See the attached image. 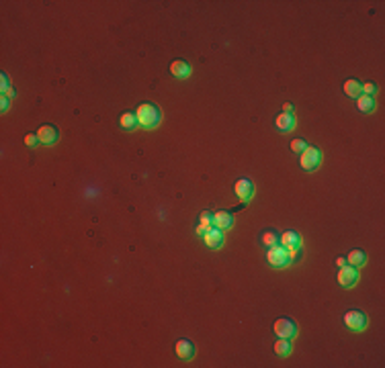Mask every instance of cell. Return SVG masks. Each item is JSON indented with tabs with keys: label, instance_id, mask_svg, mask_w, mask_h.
Masks as SVG:
<instances>
[{
	"label": "cell",
	"instance_id": "cell-1",
	"mask_svg": "<svg viewBox=\"0 0 385 368\" xmlns=\"http://www.w3.org/2000/svg\"><path fill=\"white\" fill-rule=\"evenodd\" d=\"M135 117H137V123H140L142 127L152 129L160 123V119H162V113H160V109L154 102H142L135 111Z\"/></svg>",
	"mask_w": 385,
	"mask_h": 368
},
{
	"label": "cell",
	"instance_id": "cell-2",
	"mask_svg": "<svg viewBox=\"0 0 385 368\" xmlns=\"http://www.w3.org/2000/svg\"><path fill=\"white\" fill-rule=\"evenodd\" d=\"M320 162H322V152H320V147L307 145L301 152V160H299V164H301V168L305 172H314L320 166Z\"/></svg>",
	"mask_w": 385,
	"mask_h": 368
},
{
	"label": "cell",
	"instance_id": "cell-3",
	"mask_svg": "<svg viewBox=\"0 0 385 368\" xmlns=\"http://www.w3.org/2000/svg\"><path fill=\"white\" fill-rule=\"evenodd\" d=\"M344 325L350 331H363L367 328V315L361 309H348L344 313Z\"/></svg>",
	"mask_w": 385,
	"mask_h": 368
},
{
	"label": "cell",
	"instance_id": "cell-4",
	"mask_svg": "<svg viewBox=\"0 0 385 368\" xmlns=\"http://www.w3.org/2000/svg\"><path fill=\"white\" fill-rule=\"evenodd\" d=\"M273 331L279 335V338H287V340H293L297 335V323L289 317H281L277 319L273 325Z\"/></svg>",
	"mask_w": 385,
	"mask_h": 368
},
{
	"label": "cell",
	"instance_id": "cell-5",
	"mask_svg": "<svg viewBox=\"0 0 385 368\" xmlns=\"http://www.w3.org/2000/svg\"><path fill=\"white\" fill-rule=\"evenodd\" d=\"M266 260H269V264L273 268H285L289 266V252L283 248V246H275L269 250V254H266Z\"/></svg>",
	"mask_w": 385,
	"mask_h": 368
},
{
	"label": "cell",
	"instance_id": "cell-6",
	"mask_svg": "<svg viewBox=\"0 0 385 368\" xmlns=\"http://www.w3.org/2000/svg\"><path fill=\"white\" fill-rule=\"evenodd\" d=\"M359 280V270L355 266H342L338 268V285L344 287V289H350L355 287Z\"/></svg>",
	"mask_w": 385,
	"mask_h": 368
},
{
	"label": "cell",
	"instance_id": "cell-7",
	"mask_svg": "<svg viewBox=\"0 0 385 368\" xmlns=\"http://www.w3.org/2000/svg\"><path fill=\"white\" fill-rule=\"evenodd\" d=\"M236 194H238V198L246 205L252 198V194H254V184H252V180H248V178H240V180H236Z\"/></svg>",
	"mask_w": 385,
	"mask_h": 368
},
{
	"label": "cell",
	"instance_id": "cell-8",
	"mask_svg": "<svg viewBox=\"0 0 385 368\" xmlns=\"http://www.w3.org/2000/svg\"><path fill=\"white\" fill-rule=\"evenodd\" d=\"M174 352L180 360H191L192 356H195V344L189 340H178L174 344Z\"/></svg>",
	"mask_w": 385,
	"mask_h": 368
},
{
	"label": "cell",
	"instance_id": "cell-9",
	"mask_svg": "<svg viewBox=\"0 0 385 368\" xmlns=\"http://www.w3.org/2000/svg\"><path fill=\"white\" fill-rule=\"evenodd\" d=\"M279 244H281L285 250L301 248V237H299V233H297V231L289 229V231H285L283 235H279Z\"/></svg>",
	"mask_w": 385,
	"mask_h": 368
},
{
	"label": "cell",
	"instance_id": "cell-10",
	"mask_svg": "<svg viewBox=\"0 0 385 368\" xmlns=\"http://www.w3.org/2000/svg\"><path fill=\"white\" fill-rule=\"evenodd\" d=\"M58 129L53 127V125H41L39 127V131H37V137H39V141L41 143H45V145H49V143H56L58 141Z\"/></svg>",
	"mask_w": 385,
	"mask_h": 368
},
{
	"label": "cell",
	"instance_id": "cell-11",
	"mask_svg": "<svg viewBox=\"0 0 385 368\" xmlns=\"http://www.w3.org/2000/svg\"><path fill=\"white\" fill-rule=\"evenodd\" d=\"M203 239H205V244L211 248V250H217V248H221V244H223V231L221 229H209V233L207 235H203Z\"/></svg>",
	"mask_w": 385,
	"mask_h": 368
},
{
	"label": "cell",
	"instance_id": "cell-12",
	"mask_svg": "<svg viewBox=\"0 0 385 368\" xmlns=\"http://www.w3.org/2000/svg\"><path fill=\"white\" fill-rule=\"evenodd\" d=\"M275 127L279 129V131H291V129L295 127V119H293V115H289V113H281L279 117L275 119Z\"/></svg>",
	"mask_w": 385,
	"mask_h": 368
},
{
	"label": "cell",
	"instance_id": "cell-13",
	"mask_svg": "<svg viewBox=\"0 0 385 368\" xmlns=\"http://www.w3.org/2000/svg\"><path fill=\"white\" fill-rule=\"evenodd\" d=\"M170 72H172V76H176V78H187L191 74V66L183 59H174L172 64H170Z\"/></svg>",
	"mask_w": 385,
	"mask_h": 368
},
{
	"label": "cell",
	"instance_id": "cell-14",
	"mask_svg": "<svg viewBox=\"0 0 385 368\" xmlns=\"http://www.w3.org/2000/svg\"><path fill=\"white\" fill-rule=\"evenodd\" d=\"M260 244L264 246V248H275V246H279V233H277L275 229H264L262 233H260Z\"/></svg>",
	"mask_w": 385,
	"mask_h": 368
},
{
	"label": "cell",
	"instance_id": "cell-15",
	"mask_svg": "<svg viewBox=\"0 0 385 368\" xmlns=\"http://www.w3.org/2000/svg\"><path fill=\"white\" fill-rule=\"evenodd\" d=\"M232 211H219V213H215L213 215V225H215L217 229H228L230 225H232Z\"/></svg>",
	"mask_w": 385,
	"mask_h": 368
},
{
	"label": "cell",
	"instance_id": "cell-16",
	"mask_svg": "<svg viewBox=\"0 0 385 368\" xmlns=\"http://www.w3.org/2000/svg\"><path fill=\"white\" fill-rule=\"evenodd\" d=\"M344 92H346V97H350V98H359L361 94H363V84L359 82V80H346L344 82Z\"/></svg>",
	"mask_w": 385,
	"mask_h": 368
},
{
	"label": "cell",
	"instance_id": "cell-17",
	"mask_svg": "<svg viewBox=\"0 0 385 368\" xmlns=\"http://www.w3.org/2000/svg\"><path fill=\"white\" fill-rule=\"evenodd\" d=\"M357 109L361 113H373L375 111V98L367 97V94H361V97L357 98Z\"/></svg>",
	"mask_w": 385,
	"mask_h": 368
},
{
	"label": "cell",
	"instance_id": "cell-18",
	"mask_svg": "<svg viewBox=\"0 0 385 368\" xmlns=\"http://www.w3.org/2000/svg\"><path fill=\"white\" fill-rule=\"evenodd\" d=\"M365 260H367V254L363 250H352L350 254L346 256V262H348V266H355V268H359V266H363L365 264Z\"/></svg>",
	"mask_w": 385,
	"mask_h": 368
},
{
	"label": "cell",
	"instance_id": "cell-19",
	"mask_svg": "<svg viewBox=\"0 0 385 368\" xmlns=\"http://www.w3.org/2000/svg\"><path fill=\"white\" fill-rule=\"evenodd\" d=\"M119 123H121V127L123 129H133L135 125H137V117H135V113H121V117H119Z\"/></svg>",
	"mask_w": 385,
	"mask_h": 368
},
{
	"label": "cell",
	"instance_id": "cell-20",
	"mask_svg": "<svg viewBox=\"0 0 385 368\" xmlns=\"http://www.w3.org/2000/svg\"><path fill=\"white\" fill-rule=\"evenodd\" d=\"M289 352H291V342H289L287 338H281L279 342H275V354L277 356H287Z\"/></svg>",
	"mask_w": 385,
	"mask_h": 368
},
{
	"label": "cell",
	"instance_id": "cell-21",
	"mask_svg": "<svg viewBox=\"0 0 385 368\" xmlns=\"http://www.w3.org/2000/svg\"><path fill=\"white\" fill-rule=\"evenodd\" d=\"M305 147H307V141H303V139H293L291 141V152H295V154H301Z\"/></svg>",
	"mask_w": 385,
	"mask_h": 368
},
{
	"label": "cell",
	"instance_id": "cell-22",
	"mask_svg": "<svg viewBox=\"0 0 385 368\" xmlns=\"http://www.w3.org/2000/svg\"><path fill=\"white\" fill-rule=\"evenodd\" d=\"M363 92H365L367 97H373V94L377 92V84H375V82H367V84H363Z\"/></svg>",
	"mask_w": 385,
	"mask_h": 368
},
{
	"label": "cell",
	"instance_id": "cell-23",
	"mask_svg": "<svg viewBox=\"0 0 385 368\" xmlns=\"http://www.w3.org/2000/svg\"><path fill=\"white\" fill-rule=\"evenodd\" d=\"M199 223L213 225V213H209V211H201V215H199Z\"/></svg>",
	"mask_w": 385,
	"mask_h": 368
},
{
	"label": "cell",
	"instance_id": "cell-24",
	"mask_svg": "<svg viewBox=\"0 0 385 368\" xmlns=\"http://www.w3.org/2000/svg\"><path fill=\"white\" fill-rule=\"evenodd\" d=\"M37 141H39L37 133H27V135H25V143H27V145H35Z\"/></svg>",
	"mask_w": 385,
	"mask_h": 368
},
{
	"label": "cell",
	"instance_id": "cell-25",
	"mask_svg": "<svg viewBox=\"0 0 385 368\" xmlns=\"http://www.w3.org/2000/svg\"><path fill=\"white\" fill-rule=\"evenodd\" d=\"M209 229H211V225H207V223H199V225H197V233H199V235H207V233H209Z\"/></svg>",
	"mask_w": 385,
	"mask_h": 368
},
{
	"label": "cell",
	"instance_id": "cell-26",
	"mask_svg": "<svg viewBox=\"0 0 385 368\" xmlns=\"http://www.w3.org/2000/svg\"><path fill=\"white\" fill-rule=\"evenodd\" d=\"M283 113L293 115V104H291V102H285V104H283Z\"/></svg>",
	"mask_w": 385,
	"mask_h": 368
},
{
	"label": "cell",
	"instance_id": "cell-27",
	"mask_svg": "<svg viewBox=\"0 0 385 368\" xmlns=\"http://www.w3.org/2000/svg\"><path fill=\"white\" fill-rule=\"evenodd\" d=\"M334 262H336V266H338V268H342V266H344V264H346V258H342V256H338V258H336Z\"/></svg>",
	"mask_w": 385,
	"mask_h": 368
},
{
	"label": "cell",
	"instance_id": "cell-28",
	"mask_svg": "<svg viewBox=\"0 0 385 368\" xmlns=\"http://www.w3.org/2000/svg\"><path fill=\"white\" fill-rule=\"evenodd\" d=\"M8 109V97H2V111Z\"/></svg>",
	"mask_w": 385,
	"mask_h": 368
}]
</instances>
